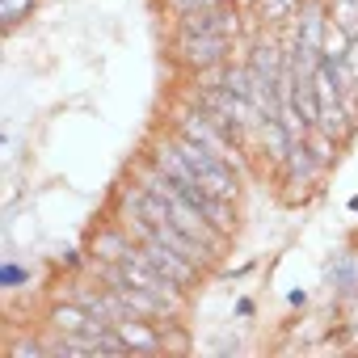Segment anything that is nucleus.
Here are the masks:
<instances>
[{
  "label": "nucleus",
  "mask_w": 358,
  "mask_h": 358,
  "mask_svg": "<svg viewBox=\"0 0 358 358\" xmlns=\"http://www.w3.org/2000/svg\"><path fill=\"white\" fill-rule=\"evenodd\" d=\"M0 282H5V287H17V282H26V270H17V266H5Z\"/></svg>",
  "instance_id": "14"
},
{
  "label": "nucleus",
  "mask_w": 358,
  "mask_h": 358,
  "mask_svg": "<svg viewBox=\"0 0 358 358\" xmlns=\"http://www.w3.org/2000/svg\"><path fill=\"white\" fill-rule=\"evenodd\" d=\"M303 143H308V148H312V156H316V160H320V164H324V169H333V164H337V152H341V148H345V143H341V139H333V135H329V131H320V127H312V131H308V139H303Z\"/></svg>",
  "instance_id": "8"
},
{
  "label": "nucleus",
  "mask_w": 358,
  "mask_h": 358,
  "mask_svg": "<svg viewBox=\"0 0 358 358\" xmlns=\"http://www.w3.org/2000/svg\"><path fill=\"white\" fill-rule=\"evenodd\" d=\"M164 350H177V354L190 350V337H186V329L177 320H169V329H164Z\"/></svg>",
  "instance_id": "13"
},
{
  "label": "nucleus",
  "mask_w": 358,
  "mask_h": 358,
  "mask_svg": "<svg viewBox=\"0 0 358 358\" xmlns=\"http://www.w3.org/2000/svg\"><path fill=\"white\" fill-rule=\"evenodd\" d=\"M350 43H354V38H350L337 22H329V30H324V47H320V59H324V64H341L345 51H350Z\"/></svg>",
  "instance_id": "10"
},
{
  "label": "nucleus",
  "mask_w": 358,
  "mask_h": 358,
  "mask_svg": "<svg viewBox=\"0 0 358 358\" xmlns=\"http://www.w3.org/2000/svg\"><path fill=\"white\" fill-rule=\"evenodd\" d=\"M303 9V0H257L253 5V17L262 30H287Z\"/></svg>",
  "instance_id": "7"
},
{
  "label": "nucleus",
  "mask_w": 358,
  "mask_h": 358,
  "mask_svg": "<svg viewBox=\"0 0 358 358\" xmlns=\"http://www.w3.org/2000/svg\"><path fill=\"white\" fill-rule=\"evenodd\" d=\"M324 164L312 156V148L308 143H291V152H287V160L278 164V186L287 190L282 199L287 203H299V199H312L316 190H320V182H324Z\"/></svg>",
  "instance_id": "3"
},
{
  "label": "nucleus",
  "mask_w": 358,
  "mask_h": 358,
  "mask_svg": "<svg viewBox=\"0 0 358 358\" xmlns=\"http://www.w3.org/2000/svg\"><path fill=\"white\" fill-rule=\"evenodd\" d=\"M169 55L173 64L199 76V72H211V68H224L228 59H236V38L228 34H190V30H173V43H169Z\"/></svg>",
  "instance_id": "2"
},
{
  "label": "nucleus",
  "mask_w": 358,
  "mask_h": 358,
  "mask_svg": "<svg viewBox=\"0 0 358 358\" xmlns=\"http://www.w3.org/2000/svg\"><path fill=\"white\" fill-rule=\"evenodd\" d=\"M118 333V341L127 345V354H160L164 350V324L160 320H148V316H122L110 324Z\"/></svg>",
  "instance_id": "5"
},
{
  "label": "nucleus",
  "mask_w": 358,
  "mask_h": 358,
  "mask_svg": "<svg viewBox=\"0 0 358 358\" xmlns=\"http://www.w3.org/2000/svg\"><path fill=\"white\" fill-rule=\"evenodd\" d=\"M38 0H0V22H5V30H17L30 13H34Z\"/></svg>",
  "instance_id": "11"
},
{
  "label": "nucleus",
  "mask_w": 358,
  "mask_h": 358,
  "mask_svg": "<svg viewBox=\"0 0 358 358\" xmlns=\"http://www.w3.org/2000/svg\"><path fill=\"white\" fill-rule=\"evenodd\" d=\"M43 324H47V333H93V337L110 333V324L97 320L80 299H59V303H51V312H47Z\"/></svg>",
  "instance_id": "4"
},
{
  "label": "nucleus",
  "mask_w": 358,
  "mask_h": 358,
  "mask_svg": "<svg viewBox=\"0 0 358 358\" xmlns=\"http://www.w3.org/2000/svg\"><path fill=\"white\" fill-rule=\"evenodd\" d=\"M169 17H182V13H203V9H220L228 0H160Z\"/></svg>",
  "instance_id": "12"
},
{
  "label": "nucleus",
  "mask_w": 358,
  "mask_h": 358,
  "mask_svg": "<svg viewBox=\"0 0 358 358\" xmlns=\"http://www.w3.org/2000/svg\"><path fill=\"white\" fill-rule=\"evenodd\" d=\"M169 127H173L177 135L194 139L199 148H207L211 156H220V160H224L228 169H236L241 177H245V173L253 169V156H249V152H245V148H241V143H236V139H232V135H228V131H224V127H220V122H215V118H211L207 110H203V106H194V101L177 106V110H173V122H169Z\"/></svg>",
  "instance_id": "1"
},
{
  "label": "nucleus",
  "mask_w": 358,
  "mask_h": 358,
  "mask_svg": "<svg viewBox=\"0 0 358 358\" xmlns=\"http://www.w3.org/2000/svg\"><path fill=\"white\" fill-rule=\"evenodd\" d=\"M329 22H337L350 38H358V0H324Z\"/></svg>",
  "instance_id": "9"
},
{
  "label": "nucleus",
  "mask_w": 358,
  "mask_h": 358,
  "mask_svg": "<svg viewBox=\"0 0 358 358\" xmlns=\"http://www.w3.org/2000/svg\"><path fill=\"white\" fill-rule=\"evenodd\" d=\"M131 245H135V241H131L127 228L114 220V224H101V228L89 236V257H93V262H122Z\"/></svg>",
  "instance_id": "6"
}]
</instances>
